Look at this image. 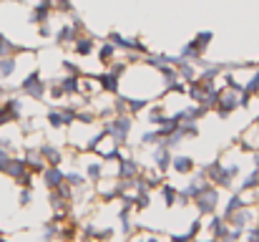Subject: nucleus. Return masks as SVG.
Masks as SVG:
<instances>
[{
    "mask_svg": "<svg viewBox=\"0 0 259 242\" xmlns=\"http://www.w3.org/2000/svg\"><path fill=\"white\" fill-rule=\"evenodd\" d=\"M136 124H139V119H134L131 114H111L108 119L101 121L103 131H108L121 147H134L131 136L136 131Z\"/></svg>",
    "mask_w": 259,
    "mask_h": 242,
    "instance_id": "1",
    "label": "nucleus"
},
{
    "mask_svg": "<svg viewBox=\"0 0 259 242\" xmlns=\"http://www.w3.org/2000/svg\"><path fill=\"white\" fill-rule=\"evenodd\" d=\"M222 202H224L222 189L209 182L206 187H201V189L191 197V210H194V215H199V217H211V215H217V212L222 210Z\"/></svg>",
    "mask_w": 259,
    "mask_h": 242,
    "instance_id": "2",
    "label": "nucleus"
},
{
    "mask_svg": "<svg viewBox=\"0 0 259 242\" xmlns=\"http://www.w3.org/2000/svg\"><path fill=\"white\" fill-rule=\"evenodd\" d=\"M76 109L68 106V103H53V106H46L43 111V121H46V129L48 131H61L66 134L68 126L76 121Z\"/></svg>",
    "mask_w": 259,
    "mask_h": 242,
    "instance_id": "3",
    "label": "nucleus"
},
{
    "mask_svg": "<svg viewBox=\"0 0 259 242\" xmlns=\"http://www.w3.org/2000/svg\"><path fill=\"white\" fill-rule=\"evenodd\" d=\"M15 91L20 96H25L28 101H33V103H46V98H48V79L43 76L40 68H35L18 83Z\"/></svg>",
    "mask_w": 259,
    "mask_h": 242,
    "instance_id": "4",
    "label": "nucleus"
},
{
    "mask_svg": "<svg viewBox=\"0 0 259 242\" xmlns=\"http://www.w3.org/2000/svg\"><path fill=\"white\" fill-rule=\"evenodd\" d=\"M211 43H214V30H196V36L191 41H186L179 48L176 56H181L184 61H191L194 63V61H199V58L206 56V51L211 48Z\"/></svg>",
    "mask_w": 259,
    "mask_h": 242,
    "instance_id": "5",
    "label": "nucleus"
},
{
    "mask_svg": "<svg viewBox=\"0 0 259 242\" xmlns=\"http://www.w3.org/2000/svg\"><path fill=\"white\" fill-rule=\"evenodd\" d=\"M25 147V134L20 124H0V149L8 154H20Z\"/></svg>",
    "mask_w": 259,
    "mask_h": 242,
    "instance_id": "6",
    "label": "nucleus"
},
{
    "mask_svg": "<svg viewBox=\"0 0 259 242\" xmlns=\"http://www.w3.org/2000/svg\"><path fill=\"white\" fill-rule=\"evenodd\" d=\"M224 220L229 222V227H232L237 235H244L249 227L259 225V212H257V207H242V210L232 212V215L224 217Z\"/></svg>",
    "mask_w": 259,
    "mask_h": 242,
    "instance_id": "7",
    "label": "nucleus"
},
{
    "mask_svg": "<svg viewBox=\"0 0 259 242\" xmlns=\"http://www.w3.org/2000/svg\"><path fill=\"white\" fill-rule=\"evenodd\" d=\"M199 166V159L191 157V154H184V152H176L171 159V166H169V174H176V177H191Z\"/></svg>",
    "mask_w": 259,
    "mask_h": 242,
    "instance_id": "8",
    "label": "nucleus"
},
{
    "mask_svg": "<svg viewBox=\"0 0 259 242\" xmlns=\"http://www.w3.org/2000/svg\"><path fill=\"white\" fill-rule=\"evenodd\" d=\"M98 41H101V38H96L91 30H86V33H81V36L76 38V43L71 46V51H73L76 58H93V53H96V48H98Z\"/></svg>",
    "mask_w": 259,
    "mask_h": 242,
    "instance_id": "9",
    "label": "nucleus"
},
{
    "mask_svg": "<svg viewBox=\"0 0 259 242\" xmlns=\"http://www.w3.org/2000/svg\"><path fill=\"white\" fill-rule=\"evenodd\" d=\"M118 56H121V51H118L108 38H101V41H98V48H96V53H93V58L98 61L101 68H108L113 61H118Z\"/></svg>",
    "mask_w": 259,
    "mask_h": 242,
    "instance_id": "10",
    "label": "nucleus"
},
{
    "mask_svg": "<svg viewBox=\"0 0 259 242\" xmlns=\"http://www.w3.org/2000/svg\"><path fill=\"white\" fill-rule=\"evenodd\" d=\"M56 18V13L51 10V5L46 3V0H35L33 5H30V13H28V23L30 25H43V23H51Z\"/></svg>",
    "mask_w": 259,
    "mask_h": 242,
    "instance_id": "11",
    "label": "nucleus"
},
{
    "mask_svg": "<svg viewBox=\"0 0 259 242\" xmlns=\"http://www.w3.org/2000/svg\"><path fill=\"white\" fill-rule=\"evenodd\" d=\"M38 179H40V184L46 187V192L58 189V187L66 182V169H63V166H46V169L38 174Z\"/></svg>",
    "mask_w": 259,
    "mask_h": 242,
    "instance_id": "12",
    "label": "nucleus"
},
{
    "mask_svg": "<svg viewBox=\"0 0 259 242\" xmlns=\"http://www.w3.org/2000/svg\"><path fill=\"white\" fill-rule=\"evenodd\" d=\"M56 15H71L76 10V0H46Z\"/></svg>",
    "mask_w": 259,
    "mask_h": 242,
    "instance_id": "13",
    "label": "nucleus"
},
{
    "mask_svg": "<svg viewBox=\"0 0 259 242\" xmlns=\"http://www.w3.org/2000/svg\"><path fill=\"white\" fill-rule=\"evenodd\" d=\"M25 46H20V43H15V41H10L5 33H0V58L3 56H15V53H20Z\"/></svg>",
    "mask_w": 259,
    "mask_h": 242,
    "instance_id": "14",
    "label": "nucleus"
},
{
    "mask_svg": "<svg viewBox=\"0 0 259 242\" xmlns=\"http://www.w3.org/2000/svg\"><path fill=\"white\" fill-rule=\"evenodd\" d=\"M242 242H259V225L249 227V230L242 235Z\"/></svg>",
    "mask_w": 259,
    "mask_h": 242,
    "instance_id": "15",
    "label": "nucleus"
}]
</instances>
